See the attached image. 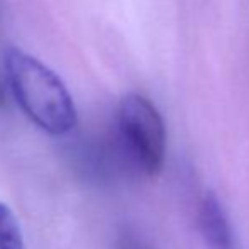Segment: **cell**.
<instances>
[{
	"mask_svg": "<svg viewBox=\"0 0 249 249\" xmlns=\"http://www.w3.org/2000/svg\"><path fill=\"white\" fill-rule=\"evenodd\" d=\"M12 95L27 117L50 134H66L76 122L75 104L66 85L43 61L19 48L3 56Z\"/></svg>",
	"mask_w": 249,
	"mask_h": 249,
	"instance_id": "obj_1",
	"label": "cell"
},
{
	"mask_svg": "<svg viewBox=\"0 0 249 249\" xmlns=\"http://www.w3.org/2000/svg\"><path fill=\"white\" fill-rule=\"evenodd\" d=\"M117 138L124 156L141 173L156 177L166 156V127L154 104L129 93L119 104Z\"/></svg>",
	"mask_w": 249,
	"mask_h": 249,
	"instance_id": "obj_2",
	"label": "cell"
},
{
	"mask_svg": "<svg viewBox=\"0 0 249 249\" xmlns=\"http://www.w3.org/2000/svg\"><path fill=\"white\" fill-rule=\"evenodd\" d=\"M0 249H24L22 234L14 212L0 202Z\"/></svg>",
	"mask_w": 249,
	"mask_h": 249,
	"instance_id": "obj_3",
	"label": "cell"
},
{
	"mask_svg": "<svg viewBox=\"0 0 249 249\" xmlns=\"http://www.w3.org/2000/svg\"><path fill=\"white\" fill-rule=\"evenodd\" d=\"M121 249H146V248L138 239H134V237H127V239L122 241Z\"/></svg>",
	"mask_w": 249,
	"mask_h": 249,
	"instance_id": "obj_4",
	"label": "cell"
},
{
	"mask_svg": "<svg viewBox=\"0 0 249 249\" xmlns=\"http://www.w3.org/2000/svg\"><path fill=\"white\" fill-rule=\"evenodd\" d=\"M3 102H5V93H3L2 83H0V107H2V105H3Z\"/></svg>",
	"mask_w": 249,
	"mask_h": 249,
	"instance_id": "obj_5",
	"label": "cell"
}]
</instances>
